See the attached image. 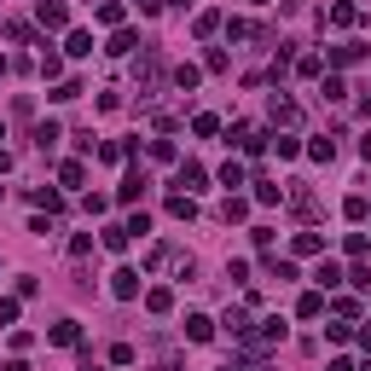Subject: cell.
Segmentation results:
<instances>
[{
  "mask_svg": "<svg viewBox=\"0 0 371 371\" xmlns=\"http://www.w3.org/2000/svg\"><path fill=\"white\" fill-rule=\"evenodd\" d=\"M226 371H255V365H244V360H232V365H226Z\"/></svg>",
  "mask_w": 371,
  "mask_h": 371,
  "instance_id": "43",
  "label": "cell"
},
{
  "mask_svg": "<svg viewBox=\"0 0 371 371\" xmlns=\"http://www.w3.org/2000/svg\"><path fill=\"white\" fill-rule=\"evenodd\" d=\"M296 313H302V319H319V313H325V296H319V290H308V296L296 302Z\"/></svg>",
  "mask_w": 371,
  "mask_h": 371,
  "instance_id": "19",
  "label": "cell"
},
{
  "mask_svg": "<svg viewBox=\"0 0 371 371\" xmlns=\"http://www.w3.org/2000/svg\"><path fill=\"white\" fill-rule=\"evenodd\" d=\"M133 46H139V35H133V29H116V35H111V46H105V53H111V59H128V53H133Z\"/></svg>",
  "mask_w": 371,
  "mask_h": 371,
  "instance_id": "9",
  "label": "cell"
},
{
  "mask_svg": "<svg viewBox=\"0 0 371 371\" xmlns=\"http://www.w3.org/2000/svg\"><path fill=\"white\" fill-rule=\"evenodd\" d=\"M354 18H360V12H354V6H348V0H342V6H331V24H337V29H348V24H354Z\"/></svg>",
  "mask_w": 371,
  "mask_h": 371,
  "instance_id": "31",
  "label": "cell"
},
{
  "mask_svg": "<svg viewBox=\"0 0 371 371\" xmlns=\"http://www.w3.org/2000/svg\"><path fill=\"white\" fill-rule=\"evenodd\" d=\"M0 371H29V365H24V360H6V365H0Z\"/></svg>",
  "mask_w": 371,
  "mask_h": 371,
  "instance_id": "41",
  "label": "cell"
},
{
  "mask_svg": "<svg viewBox=\"0 0 371 371\" xmlns=\"http://www.w3.org/2000/svg\"><path fill=\"white\" fill-rule=\"evenodd\" d=\"M29 203H41V209H64V198L53 192V186H35V192H29Z\"/></svg>",
  "mask_w": 371,
  "mask_h": 371,
  "instance_id": "20",
  "label": "cell"
},
{
  "mask_svg": "<svg viewBox=\"0 0 371 371\" xmlns=\"http://www.w3.org/2000/svg\"><path fill=\"white\" fill-rule=\"evenodd\" d=\"M111 296H122V302L139 296V273H133V267H116V273H111Z\"/></svg>",
  "mask_w": 371,
  "mask_h": 371,
  "instance_id": "3",
  "label": "cell"
},
{
  "mask_svg": "<svg viewBox=\"0 0 371 371\" xmlns=\"http://www.w3.org/2000/svg\"><path fill=\"white\" fill-rule=\"evenodd\" d=\"M198 81H203V70H198V64H174V87H180V93H192Z\"/></svg>",
  "mask_w": 371,
  "mask_h": 371,
  "instance_id": "11",
  "label": "cell"
},
{
  "mask_svg": "<svg viewBox=\"0 0 371 371\" xmlns=\"http://www.w3.org/2000/svg\"><path fill=\"white\" fill-rule=\"evenodd\" d=\"M105 250H128V226H105Z\"/></svg>",
  "mask_w": 371,
  "mask_h": 371,
  "instance_id": "30",
  "label": "cell"
},
{
  "mask_svg": "<svg viewBox=\"0 0 371 371\" xmlns=\"http://www.w3.org/2000/svg\"><path fill=\"white\" fill-rule=\"evenodd\" d=\"M6 168H12V151H6V146H0V174H6Z\"/></svg>",
  "mask_w": 371,
  "mask_h": 371,
  "instance_id": "39",
  "label": "cell"
},
{
  "mask_svg": "<svg viewBox=\"0 0 371 371\" xmlns=\"http://www.w3.org/2000/svg\"><path fill=\"white\" fill-rule=\"evenodd\" d=\"M319 250H325L319 232H296V255H319Z\"/></svg>",
  "mask_w": 371,
  "mask_h": 371,
  "instance_id": "22",
  "label": "cell"
},
{
  "mask_svg": "<svg viewBox=\"0 0 371 371\" xmlns=\"http://www.w3.org/2000/svg\"><path fill=\"white\" fill-rule=\"evenodd\" d=\"M250 342H255V348H273V342H285V319H278V313H273V319H261V331H255Z\"/></svg>",
  "mask_w": 371,
  "mask_h": 371,
  "instance_id": "5",
  "label": "cell"
},
{
  "mask_svg": "<svg viewBox=\"0 0 371 371\" xmlns=\"http://www.w3.org/2000/svg\"><path fill=\"white\" fill-rule=\"evenodd\" d=\"M365 209H371L365 198H348V203H342V215H348V220H365Z\"/></svg>",
  "mask_w": 371,
  "mask_h": 371,
  "instance_id": "36",
  "label": "cell"
},
{
  "mask_svg": "<svg viewBox=\"0 0 371 371\" xmlns=\"http://www.w3.org/2000/svg\"><path fill=\"white\" fill-rule=\"evenodd\" d=\"M325 371H354V365H348V360H331V365H325Z\"/></svg>",
  "mask_w": 371,
  "mask_h": 371,
  "instance_id": "42",
  "label": "cell"
},
{
  "mask_svg": "<svg viewBox=\"0 0 371 371\" xmlns=\"http://www.w3.org/2000/svg\"><path fill=\"white\" fill-rule=\"evenodd\" d=\"M215 337V319L209 313H192V319H186V342H209Z\"/></svg>",
  "mask_w": 371,
  "mask_h": 371,
  "instance_id": "7",
  "label": "cell"
},
{
  "mask_svg": "<svg viewBox=\"0 0 371 371\" xmlns=\"http://www.w3.org/2000/svg\"><path fill=\"white\" fill-rule=\"evenodd\" d=\"M168 215H174V220H192V215H198V203L186 198V192H174V198H168Z\"/></svg>",
  "mask_w": 371,
  "mask_h": 371,
  "instance_id": "17",
  "label": "cell"
},
{
  "mask_svg": "<svg viewBox=\"0 0 371 371\" xmlns=\"http://www.w3.org/2000/svg\"><path fill=\"white\" fill-rule=\"evenodd\" d=\"M278 198H285V192H278L273 180H255V203H278Z\"/></svg>",
  "mask_w": 371,
  "mask_h": 371,
  "instance_id": "29",
  "label": "cell"
},
{
  "mask_svg": "<svg viewBox=\"0 0 371 371\" xmlns=\"http://www.w3.org/2000/svg\"><path fill=\"white\" fill-rule=\"evenodd\" d=\"M53 99H81V81H76V76H70V81H59V87H53Z\"/></svg>",
  "mask_w": 371,
  "mask_h": 371,
  "instance_id": "33",
  "label": "cell"
},
{
  "mask_svg": "<svg viewBox=\"0 0 371 371\" xmlns=\"http://www.w3.org/2000/svg\"><path fill=\"white\" fill-rule=\"evenodd\" d=\"M139 12H146V18H151V12H163V0H139Z\"/></svg>",
  "mask_w": 371,
  "mask_h": 371,
  "instance_id": "38",
  "label": "cell"
},
{
  "mask_svg": "<svg viewBox=\"0 0 371 371\" xmlns=\"http://www.w3.org/2000/svg\"><path fill=\"white\" fill-rule=\"evenodd\" d=\"M0 198H6V186H0Z\"/></svg>",
  "mask_w": 371,
  "mask_h": 371,
  "instance_id": "46",
  "label": "cell"
},
{
  "mask_svg": "<svg viewBox=\"0 0 371 371\" xmlns=\"http://www.w3.org/2000/svg\"><path fill=\"white\" fill-rule=\"evenodd\" d=\"M41 76L59 81V76H64V59H59V53H41Z\"/></svg>",
  "mask_w": 371,
  "mask_h": 371,
  "instance_id": "25",
  "label": "cell"
},
{
  "mask_svg": "<svg viewBox=\"0 0 371 371\" xmlns=\"http://www.w3.org/2000/svg\"><path fill=\"white\" fill-rule=\"evenodd\" d=\"M151 157L157 163H174V139H151Z\"/></svg>",
  "mask_w": 371,
  "mask_h": 371,
  "instance_id": "34",
  "label": "cell"
},
{
  "mask_svg": "<svg viewBox=\"0 0 371 371\" xmlns=\"http://www.w3.org/2000/svg\"><path fill=\"white\" fill-rule=\"evenodd\" d=\"M220 186H226V192H232V186H244V163H226L220 168Z\"/></svg>",
  "mask_w": 371,
  "mask_h": 371,
  "instance_id": "28",
  "label": "cell"
},
{
  "mask_svg": "<svg viewBox=\"0 0 371 371\" xmlns=\"http://www.w3.org/2000/svg\"><path fill=\"white\" fill-rule=\"evenodd\" d=\"M244 215H250V203H244L238 192H226V203H220V220L232 226V220H244Z\"/></svg>",
  "mask_w": 371,
  "mask_h": 371,
  "instance_id": "12",
  "label": "cell"
},
{
  "mask_svg": "<svg viewBox=\"0 0 371 371\" xmlns=\"http://www.w3.org/2000/svg\"><path fill=\"white\" fill-rule=\"evenodd\" d=\"M308 157H313V163H331V157H337V146H331V139H313Z\"/></svg>",
  "mask_w": 371,
  "mask_h": 371,
  "instance_id": "27",
  "label": "cell"
},
{
  "mask_svg": "<svg viewBox=\"0 0 371 371\" xmlns=\"http://www.w3.org/2000/svg\"><path fill=\"white\" fill-rule=\"evenodd\" d=\"M146 186H151V180H146V168H128V180L116 186V198H122V203H133L139 192H146Z\"/></svg>",
  "mask_w": 371,
  "mask_h": 371,
  "instance_id": "6",
  "label": "cell"
},
{
  "mask_svg": "<svg viewBox=\"0 0 371 371\" xmlns=\"http://www.w3.org/2000/svg\"><path fill=\"white\" fill-rule=\"evenodd\" d=\"M325 337H331V342H348V337H354V325H348V319H337V325H325Z\"/></svg>",
  "mask_w": 371,
  "mask_h": 371,
  "instance_id": "32",
  "label": "cell"
},
{
  "mask_svg": "<svg viewBox=\"0 0 371 371\" xmlns=\"http://www.w3.org/2000/svg\"><path fill=\"white\" fill-rule=\"evenodd\" d=\"M360 157H365V163H371V133H365V139H360Z\"/></svg>",
  "mask_w": 371,
  "mask_h": 371,
  "instance_id": "40",
  "label": "cell"
},
{
  "mask_svg": "<svg viewBox=\"0 0 371 371\" xmlns=\"http://www.w3.org/2000/svg\"><path fill=\"white\" fill-rule=\"evenodd\" d=\"M192 128H198V139H215V133H220V122H215L209 111H203V116H192Z\"/></svg>",
  "mask_w": 371,
  "mask_h": 371,
  "instance_id": "26",
  "label": "cell"
},
{
  "mask_svg": "<svg viewBox=\"0 0 371 371\" xmlns=\"http://www.w3.org/2000/svg\"><path fill=\"white\" fill-rule=\"evenodd\" d=\"M174 186H186V198H192L198 186H203V163H180L174 168Z\"/></svg>",
  "mask_w": 371,
  "mask_h": 371,
  "instance_id": "8",
  "label": "cell"
},
{
  "mask_svg": "<svg viewBox=\"0 0 371 371\" xmlns=\"http://www.w3.org/2000/svg\"><path fill=\"white\" fill-rule=\"evenodd\" d=\"M46 342H53V348H76V342H81V325H76V319H59L53 331H46Z\"/></svg>",
  "mask_w": 371,
  "mask_h": 371,
  "instance_id": "4",
  "label": "cell"
},
{
  "mask_svg": "<svg viewBox=\"0 0 371 371\" xmlns=\"http://www.w3.org/2000/svg\"><path fill=\"white\" fill-rule=\"evenodd\" d=\"M354 59H365V46H360V41H342V46H331V64H354Z\"/></svg>",
  "mask_w": 371,
  "mask_h": 371,
  "instance_id": "15",
  "label": "cell"
},
{
  "mask_svg": "<svg viewBox=\"0 0 371 371\" xmlns=\"http://www.w3.org/2000/svg\"><path fill=\"white\" fill-rule=\"evenodd\" d=\"M64 53H70V59H87V53H93V35H87V29H70V41H64Z\"/></svg>",
  "mask_w": 371,
  "mask_h": 371,
  "instance_id": "10",
  "label": "cell"
},
{
  "mask_svg": "<svg viewBox=\"0 0 371 371\" xmlns=\"http://www.w3.org/2000/svg\"><path fill=\"white\" fill-rule=\"evenodd\" d=\"M220 29V12H198V35H215Z\"/></svg>",
  "mask_w": 371,
  "mask_h": 371,
  "instance_id": "35",
  "label": "cell"
},
{
  "mask_svg": "<svg viewBox=\"0 0 371 371\" xmlns=\"http://www.w3.org/2000/svg\"><path fill=\"white\" fill-rule=\"evenodd\" d=\"M273 122H285V128H296V122H302V111H296L290 99H273Z\"/></svg>",
  "mask_w": 371,
  "mask_h": 371,
  "instance_id": "16",
  "label": "cell"
},
{
  "mask_svg": "<svg viewBox=\"0 0 371 371\" xmlns=\"http://www.w3.org/2000/svg\"><path fill=\"white\" fill-rule=\"evenodd\" d=\"M157 81H163V59L146 46V59H139V99H151V93H157Z\"/></svg>",
  "mask_w": 371,
  "mask_h": 371,
  "instance_id": "1",
  "label": "cell"
},
{
  "mask_svg": "<svg viewBox=\"0 0 371 371\" xmlns=\"http://www.w3.org/2000/svg\"><path fill=\"white\" fill-rule=\"evenodd\" d=\"M59 180H64V186H81V180H87V163H81V157L59 163Z\"/></svg>",
  "mask_w": 371,
  "mask_h": 371,
  "instance_id": "13",
  "label": "cell"
},
{
  "mask_svg": "<svg viewBox=\"0 0 371 371\" xmlns=\"http://www.w3.org/2000/svg\"><path fill=\"white\" fill-rule=\"evenodd\" d=\"M325 99L342 105V99H348V81H342V76H325Z\"/></svg>",
  "mask_w": 371,
  "mask_h": 371,
  "instance_id": "24",
  "label": "cell"
},
{
  "mask_svg": "<svg viewBox=\"0 0 371 371\" xmlns=\"http://www.w3.org/2000/svg\"><path fill=\"white\" fill-rule=\"evenodd\" d=\"M59 133H64L59 122H41V128H35V146H41V151H53V146H59Z\"/></svg>",
  "mask_w": 371,
  "mask_h": 371,
  "instance_id": "18",
  "label": "cell"
},
{
  "mask_svg": "<svg viewBox=\"0 0 371 371\" xmlns=\"http://www.w3.org/2000/svg\"><path fill=\"white\" fill-rule=\"evenodd\" d=\"M354 342H360V348L371 354V325H360V331H354Z\"/></svg>",
  "mask_w": 371,
  "mask_h": 371,
  "instance_id": "37",
  "label": "cell"
},
{
  "mask_svg": "<svg viewBox=\"0 0 371 371\" xmlns=\"http://www.w3.org/2000/svg\"><path fill=\"white\" fill-rule=\"evenodd\" d=\"M146 308H151V313H168V308H174V290H168V285L146 290Z\"/></svg>",
  "mask_w": 371,
  "mask_h": 371,
  "instance_id": "14",
  "label": "cell"
},
{
  "mask_svg": "<svg viewBox=\"0 0 371 371\" xmlns=\"http://www.w3.org/2000/svg\"><path fill=\"white\" fill-rule=\"evenodd\" d=\"M6 70H12V64H6V59H0V76H6Z\"/></svg>",
  "mask_w": 371,
  "mask_h": 371,
  "instance_id": "44",
  "label": "cell"
},
{
  "mask_svg": "<svg viewBox=\"0 0 371 371\" xmlns=\"http://www.w3.org/2000/svg\"><path fill=\"white\" fill-rule=\"evenodd\" d=\"M35 18H41V29H64L70 6H64V0H35Z\"/></svg>",
  "mask_w": 371,
  "mask_h": 371,
  "instance_id": "2",
  "label": "cell"
},
{
  "mask_svg": "<svg viewBox=\"0 0 371 371\" xmlns=\"http://www.w3.org/2000/svg\"><path fill=\"white\" fill-rule=\"evenodd\" d=\"M313 278H319V285H325V290H337V285H342V267H337V261H325V267H319Z\"/></svg>",
  "mask_w": 371,
  "mask_h": 371,
  "instance_id": "23",
  "label": "cell"
},
{
  "mask_svg": "<svg viewBox=\"0 0 371 371\" xmlns=\"http://www.w3.org/2000/svg\"><path fill=\"white\" fill-rule=\"evenodd\" d=\"M354 371H371V360H365V365H354Z\"/></svg>",
  "mask_w": 371,
  "mask_h": 371,
  "instance_id": "45",
  "label": "cell"
},
{
  "mask_svg": "<svg viewBox=\"0 0 371 371\" xmlns=\"http://www.w3.org/2000/svg\"><path fill=\"white\" fill-rule=\"evenodd\" d=\"M99 24H111V29H122V0H99Z\"/></svg>",
  "mask_w": 371,
  "mask_h": 371,
  "instance_id": "21",
  "label": "cell"
}]
</instances>
